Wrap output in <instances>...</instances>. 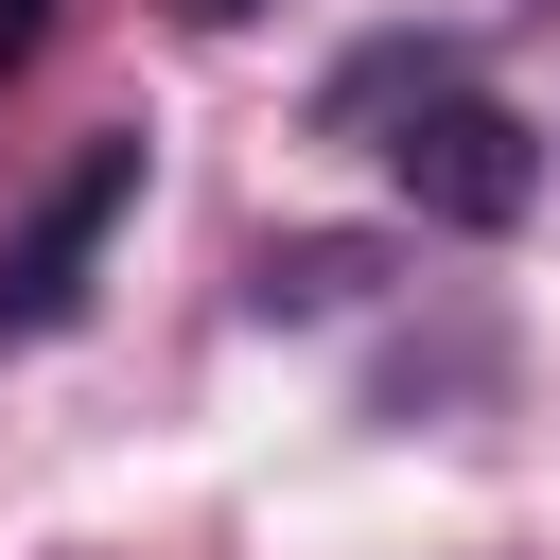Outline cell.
<instances>
[{"label": "cell", "instance_id": "5", "mask_svg": "<svg viewBox=\"0 0 560 560\" xmlns=\"http://www.w3.org/2000/svg\"><path fill=\"white\" fill-rule=\"evenodd\" d=\"M192 18H210V35H228V18H262V0H192Z\"/></svg>", "mask_w": 560, "mask_h": 560}, {"label": "cell", "instance_id": "2", "mask_svg": "<svg viewBox=\"0 0 560 560\" xmlns=\"http://www.w3.org/2000/svg\"><path fill=\"white\" fill-rule=\"evenodd\" d=\"M122 210H140V140H88V158L35 192V228L0 245V332H70L88 280H105V245H122Z\"/></svg>", "mask_w": 560, "mask_h": 560}, {"label": "cell", "instance_id": "1", "mask_svg": "<svg viewBox=\"0 0 560 560\" xmlns=\"http://www.w3.org/2000/svg\"><path fill=\"white\" fill-rule=\"evenodd\" d=\"M385 122V192L420 210V228H525L542 210V140L472 88V70H420L402 105H368Z\"/></svg>", "mask_w": 560, "mask_h": 560}, {"label": "cell", "instance_id": "4", "mask_svg": "<svg viewBox=\"0 0 560 560\" xmlns=\"http://www.w3.org/2000/svg\"><path fill=\"white\" fill-rule=\"evenodd\" d=\"M35 35H52V0H0V70H18V52H35Z\"/></svg>", "mask_w": 560, "mask_h": 560}, {"label": "cell", "instance_id": "3", "mask_svg": "<svg viewBox=\"0 0 560 560\" xmlns=\"http://www.w3.org/2000/svg\"><path fill=\"white\" fill-rule=\"evenodd\" d=\"M368 280H385V245H368V228H298V245H262V280H245V298H262V315H350Z\"/></svg>", "mask_w": 560, "mask_h": 560}]
</instances>
